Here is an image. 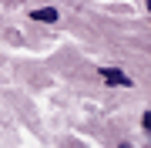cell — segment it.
<instances>
[{"instance_id": "obj_1", "label": "cell", "mask_w": 151, "mask_h": 148, "mask_svg": "<svg viewBox=\"0 0 151 148\" xmlns=\"http://www.w3.org/2000/svg\"><path fill=\"white\" fill-rule=\"evenodd\" d=\"M101 77L111 81V84H131V77L124 74V71H111V67H101Z\"/></svg>"}, {"instance_id": "obj_5", "label": "cell", "mask_w": 151, "mask_h": 148, "mask_svg": "<svg viewBox=\"0 0 151 148\" xmlns=\"http://www.w3.org/2000/svg\"><path fill=\"white\" fill-rule=\"evenodd\" d=\"M148 10H151V4H148Z\"/></svg>"}, {"instance_id": "obj_2", "label": "cell", "mask_w": 151, "mask_h": 148, "mask_svg": "<svg viewBox=\"0 0 151 148\" xmlns=\"http://www.w3.org/2000/svg\"><path fill=\"white\" fill-rule=\"evenodd\" d=\"M34 20H44V24H50V20H57V7H37V10L30 14Z\"/></svg>"}, {"instance_id": "obj_4", "label": "cell", "mask_w": 151, "mask_h": 148, "mask_svg": "<svg viewBox=\"0 0 151 148\" xmlns=\"http://www.w3.org/2000/svg\"><path fill=\"white\" fill-rule=\"evenodd\" d=\"M118 148H131V145H118Z\"/></svg>"}, {"instance_id": "obj_3", "label": "cell", "mask_w": 151, "mask_h": 148, "mask_svg": "<svg viewBox=\"0 0 151 148\" xmlns=\"http://www.w3.org/2000/svg\"><path fill=\"white\" fill-rule=\"evenodd\" d=\"M141 121H145V131L151 135V111H145V118H141Z\"/></svg>"}]
</instances>
